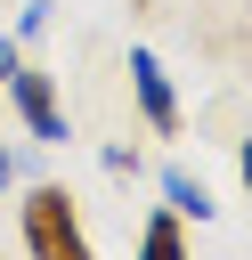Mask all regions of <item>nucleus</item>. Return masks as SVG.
Masks as SVG:
<instances>
[{
  "label": "nucleus",
  "mask_w": 252,
  "mask_h": 260,
  "mask_svg": "<svg viewBox=\"0 0 252 260\" xmlns=\"http://www.w3.org/2000/svg\"><path fill=\"white\" fill-rule=\"evenodd\" d=\"M8 179H16V154H8V146H0V187H8Z\"/></svg>",
  "instance_id": "nucleus-7"
},
{
  "label": "nucleus",
  "mask_w": 252,
  "mask_h": 260,
  "mask_svg": "<svg viewBox=\"0 0 252 260\" xmlns=\"http://www.w3.org/2000/svg\"><path fill=\"white\" fill-rule=\"evenodd\" d=\"M130 89H138L146 130H154V138H171V130H179V98H171V73L154 65V49H130Z\"/></svg>",
  "instance_id": "nucleus-3"
},
{
  "label": "nucleus",
  "mask_w": 252,
  "mask_h": 260,
  "mask_svg": "<svg viewBox=\"0 0 252 260\" xmlns=\"http://www.w3.org/2000/svg\"><path fill=\"white\" fill-rule=\"evenodd\" d=\"M236 171H244V195H252V138L236 146Z\"/></svg>",
  "instance_id": "nucleus-6"
},
{
  "label": "nucleus",
  "mask_w": 252,
  "mask_h": 260,
  "mask_svg": "<svg viewBox=\"0 0 252 260\" xmlns=\"http://www.w3.org/2000/svg\"><path fill=\"white\" fill-rule=\"evenodd\" d=\"M16 228H24V252H33V260H98V252H89V228H81V211H73V195H65L57 179H41V187L16 203Z\"/></svg>",
  "instance_id": "nucleus-1"
},
{
  "label": "nucleus",
  "mask_w": 252,
  "mask_h": 260,
  "mask_svg": "<svg viewBox=\"0 0 252 260\" xmlns=\"http://www.w3.org/2000/svg\"><path fill=\"white\" fill-rule=\"evenodd\" d=\"M163 195H171V211H179V219H195V228H203V219L219 211V203H211V187H203L195 171H179V162L163 171Z\"/></svg>",
  "instance_id": "nucleus-5"
},
{
  "label": "nucleus",
  "mask_w": 252,
  "mask_h": 260,
  "mask_svg": "<svg viewBox=\"0 0 252 260\" xmlns=\"http://www.w3.org/2000/svg\"><path fill=\"white\" fill-rule=\"evenodd\" d=\"M138 260H195V252H187V219H179L171 203L138 228Z\"/></svg>",
  "instance_id": "nucleus-4"
},
{
  "label": "nucleus",
  "mask_w": 252,
  "mask_h": 260,
  "mask_svg": "<svg viewBox=\"0 0 252 260\" xmlns=\"http://www.w3.org/2000/svg\"><path fill=\"white\" fill-rule=\"evenodd\" d=\"M0 81H8V106H16V122H24L41 146H65V138H73V122H65V106H57V81H49L41 65H8Z\"/></svg>",
  "instance_id": "nucleus-2"
}]
</instances>
